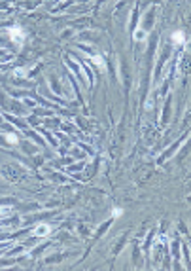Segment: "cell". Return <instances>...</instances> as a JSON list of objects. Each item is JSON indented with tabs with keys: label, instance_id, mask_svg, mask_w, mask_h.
Wrapping results in <instances>:
<instances>
[{
	"label": "cell",
	"instance_id": "cell-7",
	"mask_svg": "<svg viewBox=\"0 0 191 271\" xmlns=\"http://www.w3.org/2000/svg\"><path fill=\"white\" fill-rule=\"evenodd\" d=\"M8 210H11L10 207H0V216H4V212H8Z\"/></svg>",
	"mask_w": 191,
	"mask_h": 271
},
{
	"label": "cell",
	"instance_id": "cell-4",
	"mask_svg": "<svg viewBox=\"0 0 191 271\" xmlns=\"http://www.w3.org/2000/svg\"><path fill=\"white\" fill-rule=\"evenodd\" d=\"M93 61H95V65H97V66H101V68L104 70V68H106V65H104V59H102V57H98V55H95L93 57Z\"/></svg>",
	"mask_w": 191,
	"mask_h": 271
},
{
	"label": "cell",
	"instance_id": "cell-8",
	"mask_svg": "<svg viewBox=\"0 0 191 271\" xmlns=\"http://www.w3.org/2000/svg\"><path fill=\"white\" fill-rule=\"evenodd\" d=\"M142 36H144V34H142V30H136V34H134V38H136V40H140Z\"/></svg>",
	"mask_w": 191,
	"mask_h": 271
},
{
	"label": "cell",
	"instance_id": "cell-6",
	"mask_svg": "<svg viewBox=\"0 0 191 271\" xmlns=\"http://www.w3.org/2000/svg\"><path fill=\"white\" fill-rule=\"evenodd\" d=\"M121 214H123V209H119V207H117V209H113V216H116V218H119Z\"/></svg>",
	"mask_w": 191,
	"mask_h": 271
},
{
	"label": "cell",
	"instance_id": "cell-5",
	"mask_svg": "<svg viewBox=\"0 0 191 271\" xmlns=\"http://www.w3.org/2000/svg\"><path fill=\"white\" fill-rule=\"evenodd\" d=\"M6 141L10 142V144H17V137H15V135H13V133H11V135L8 133V135H6Z\"/></svg>",
	"mask_w": 191,
	"mask_h": 271
},
{
	"label": "cell",
	"instance_id": "cell-2",
	"mask_svg": "<svg viewBox=\"0 0 191 271\" xmlns=\"http://www.w3.org/2000/svg\"><path fill=\"white\" fill-rule=\"evenodd\" d=\"M34 235H38V237H47L49 233H51V228H49V224H38L34 228Z\"/></svg>",
	"mask_w": 191,
	"mask_h": 271
},
{
	"label": "cell",
	"instance_id": "cell-1",
	"mask_svg": "<svg viewBox=\"0 0 191 271\" xmlns=\"http://www.w3.org/2000/svg\"><path fill=\"white\" fill-rule=\"evenodd\" d=\"M8 36H10V40L11 42H15L17 46H21L23 44V40H25V30L21 29V27H10L8 29Z\"/></svg>",
	"mask_w": 191,
	"mask_h": 271
},
{
	"label": "cell",
	"instance_id": "cell-3",
	"mask_svg": "<svg viewBox=\"0 0 191 271\" xmlns=\"http://www.w3.org/2000/svg\"><path fill=\"white\" fill-rule=\"evenodd\" d=\"M172 42H176V44H184V42H185V34L182 32V30H176V32L172 34Z\"/></svg>",
	"mask_w": 191,
	"mask_h": 271
}]
</instances>
